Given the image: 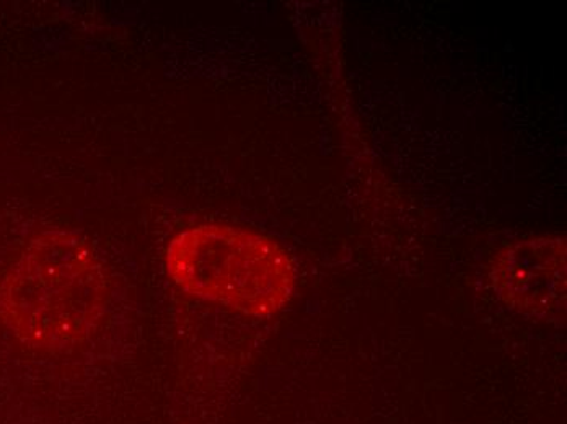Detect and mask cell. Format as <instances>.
Here are the masks:
<instances>
[{"label":"cell","instance_id":"cell-1","mask_svg":"<svg viewBox=\"0 0 567 424\" xmlns=\"http://www.w3.org/2000/svg\"><path fill=\"white\" fill-rule=\"evenodd\" d=\"M110 301L109 275L95 251L71 232L34 237L0 281V317L37 350L86 340Z\"/></svg>","mask_w":567,"mask_h":424},{"label":"cell","instance_id":"cell-2","mask_svg":"<svg viewBox=\"0 0 567 424\" xmlns=\"http://www.w3.org/2000/svg\"><path fill=\"white\" fill-rule=\"evenodd\" d=\"M167 271L186 294L250 317H271L296 289V268L278 240L254 230L203 224L176 236Z\"/></svg>","mask_w":567,"mask_h":424},{"label":"cell","instance_id":"cell-3","mask_svg":"<svg viewBox=\"0 0 567 424\" xmlns=\"http://www.w3.org/2000/svg\"><path fill=\"white\" fill-rule=\"evenodd\" d=\"M491 281L512 309L559 322L566 317V242L538 237L507 247L494 258Z\"/></svg>","mask_w":567,"mask_h":424}]
</instances>
